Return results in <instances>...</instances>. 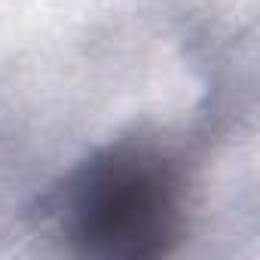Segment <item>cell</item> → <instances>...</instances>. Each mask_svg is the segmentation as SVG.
<instances>
[{
	"mask_svg": "<svg viewBox=\"0 0 260 260\" xmlns=\"http://www.w3.org/2000/svg\"><path fill=\"white\" fill-rule=\"evenodd\" d=\"M68 223L86 254L107 260L159 257L178 239V178L147 147H110L74 178Z\"/></svg>",
	"mask_w": 260,
	"mask_h": 260,
	"instance_id": "obj_1",
	"label": "cell"
}]
</instances>
